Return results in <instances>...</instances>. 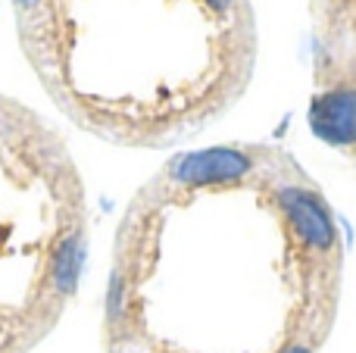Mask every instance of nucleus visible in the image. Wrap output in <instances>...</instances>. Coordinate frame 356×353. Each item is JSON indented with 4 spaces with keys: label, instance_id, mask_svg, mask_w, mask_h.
Here are the masks:
<instances>
[{
    "label": "nucleus",
    "instance_id": "f257e3e1",
    "mask_svg": "<svg viewBox=\"0 0 356 353\" xmlns=\"http://www.w3.org/2000/svg\"><path fill=\"white\" fill-rule=\"evenodd\" d=\"M50 104L79 129L156 147L213 116L238 81L234 0H10Z\"/></svg>",
    "mask_w": 356,
    "mask_h": 353
},
{
    "label": "nucleus",
    "instance_id": "f03ea898",
    "mask_svg": "<svg viewBox=\"0 0 356 353\" xmlns=\"http://www.w3.org/2000/svg\"><path fill=\"white\" fill-rule=\"evenodd\" d=\"M85 181L66 138L0 94V353H31L79 291Z\"/></svg>",
    "mask_w": 356,
    "mask_h": 353
}]
</instances>
